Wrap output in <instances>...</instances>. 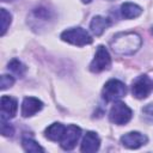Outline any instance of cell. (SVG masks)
Instances as JSON below:
<instances>
[{"mask_svg":"<svg viewBox=\"0 0 153 153\" xmlns=\"http://www.w3.org/2000/svg\"><path fill=\"white\" fill-rule=\"evenodd\" d=\"M61 39L78 47H84L87 44L92 43V37L91 35L82 27H71L65 30L61 33Z\"/></svg>","mask_w":153,"mask_h":153,"instance_id":"cell-2","label":"cell"},{"mask_svg":"<svg viewBox=\"0 0 153 153\" xmlns=\"http://www.w3.org/2000/svg\"><path fill=\"white\" fill-rule=\"evenodd\" d=\"M0 108H1V118L10 120L16 116L18 110V104L14 98L10 96H2L0 100Z\"/></svg>","mask_w":153,"mask_h":153,"instance_id":"cell-10","label":"cell"},{"mask_svg":"<svg viewBox=\"0 0 153 153\" xmlns=\"http://www.w3.org/2000/svg\"><path fill=\"white\" fill-rule=\"evenodd\" d=\"M141 44H142L141 36L134 31L118 32L112 37L110 42V47L112 51L118 55H133L139 50Z\"/></svg>","mask_w":153,"mask_h":153,"instance_id":"cell-1","label":"cell"},{"mask_svg":"<svg viewBox=\"0 0 153 153\" xmlns=\"http://www.w3.org/2000/svg\"><path fill=\"white\" fill-rule=\"evenodd\" d=\"M147 141H148L147 136L139 133V131H130V133L124 134L121 137L122 145L127 148H130V149H136V148L146 145Z\"/></svg>","mask_w":153,"mask_h":153,"instance_id":"cell-9","label":"cell"},{"mask_svg":"<svg viewBox=\"0 0 153 153\" xmlns=\"http://www.w3.org/2000/svg\"><path fill=\"white\" fill-rule=\"evenodd\" d=\"M121 13L126 19H134L142 13V8L136 4L124 2L121 5Z\"/></svg>","mask_w":153,"mask_h":153,"instance_id":"cell-15","label":"cell"},{"mask_svg":"<svg viewBox=\"0 0 153 153\" xmlns=\"http://www.w3.org/2000/svg\"><path fill=\"white\" fill-rule=\"evenodd\" d=\"M126 93H127L126 85L117 79H111V80L106 81L103 87V91H102V96L105 102L118 100L122 97H124Z\"/></svg>","mask_w":153,"mask_h":153,"instance_id":"cell-3","label":"cell"},{"mask_svg":"<svg viewBox=\"0 0 153 153\" xmlns=\"http://www.w3.org/2000/svg\"><path fill=\"white\" fill-rule=\"evenodd\" d=\"M110 25H111V22L109 18H105L102 16H96V17H93V19L90 23V29L93 35L100 36Z\"/></svg>","mask_w":153,"mask_h":153,"instance_id":"cell-13","label":"cell"},{"mask_svg":"<svg viewBox=\"0 0 153 153\" xmlns=\"http://www.w3.org/2000/svg\"><path fill=\"white\" fill-rule=\"evenodd\" d=\"M0 12H1V33H0V35L4 36V35L6 33V31H7V29H8L10 24H11V22H12V16H11V13H10L8 11H6L5 8H1Z\"/></svg>","mask_w":153,"mask_h":153,"instance_id":"cell-18","label":"cell"},{"mask_svg":"<svg viewBox=\"0 0 153 153\" xmlns=\"http://www.w3.org/2000/svg\"><path fill=\"white\" fill-rule=\"evenodd\" d=\"M8 71H11L13 74H16V75H18V76H23L24 74H25V72H26V66L23 63V62H20L19 60H17V59H13V60H11L10 62H8Z\"/></svg>","mask_w":153,"mask_h":153,"instance_id":"cell-16","label":"cell"},{"mask_svg":"<svg viewBox=\"0 0 153 153\" xmlns=\"http://www.w3.org/2000/svg\"><path fill=\"white\" fill-rule=\"evenodd\" d=\"M2 1H13V0H2Z\"/></svg>","mask_w":153,"mask_h":153,"instance_id":"cell-22","label":"cell"},{"mask_svg":"<svg viewBox=\"0 0 153 153\" xmlns=\"http://www.w3.org/2000/svg\"><path fill=\"white\" fill-rule=\"evenodd\" d=\"M53 19V12L48 10L47 7H36L32 10L27 23H30L32 29H41L49 24V22Z\"/></svg>","mask_w":153,"mask_h":153,"instance_id":"cell-7","label":"cell"},{"mask_svg":"<svg viewBox=\"0 0 153 153\" xmlns=\"http://www.w3.org/2000/svg\"><path fill=\"white\" fill-rule=\"evenodd\" d=\"M13 133H14V129L11 124L7 123V120L1 118V134L4 136H12Z\"/></svg>","mask_w":153,"mask_h":153,"instance_id":"cell-19","label":"cell"},{"mask_svg":"<svg viewBox=\"0 0 153 153\" xmlns=\"http://www.w3.org/2000/svg\"><path fill=\"white\" fill-rule=\"evenodd\" d=\"M153 88V82L149 79L148 75H139L137 78L134 79L131 84V93L135 98L137 99H145L152 91Z\"/></svg>","mask_w":153,"mask_h":153,"instance_id":"cell-6","label":"cell"},{"mask_svg":"<svg viewBox=\"0 0 153 153\" xmlns=\"http://www.w3.org/2000/svg\"><path fill=\"white\" fill-rule=\"evenodd\" d=\"M80 136H81V129L75 124H69L66 127V130L60 140V146L65 151H71L76 146Z\"/></svg>","mask_w":153,"mask_h":153,"instance_id":"cell-8","label":"cell"},{"mask_svg":"<svg viewBox=\"0 0 153 153\" xmlns=\"http://www.w3.org/2000/svg\"><path fill=\"white\" fill-rule=\"evenodd\" d=\"M66 130V127L59 122H55V123H51L50 126L47 127L45 131H44V135L48 140L50 141H54V142H60L63 133Z\"/></svg>","mask_w":153,"mask_h":153,"instance_id":"cell-14","label":"cell"},{"mask_svg":"<svg viewBox=\"0 0 153 153\" xmlns=\"http://www.w3.org/2000/svg\"><path fill=\"white\" fill-rule=\"evenodd\" d=\"M111 66V57L109 51L104 45H99L97 48L96 55L90 63V71L93 73H99L105 69H109Z\"/></svg>","mask_w":153,"mask_h":153,"instance_id":"cell-5","label":"cell"},{"mask_svg":"<svg viewBox=\"0 0 153 153\" xmlns=\"http://www.w3.org/2000/svg\"><path fill=\"white\" fill-rule=\"evenodd\" d=\"M81 1H82L84 4H88V2H91L92 0H81Z\"/></svg>","mask_w":153,"mask_h":153,"instance_id":"cell-21","label":"cell"},{"mask_svg":"<svg viewBox=\"0 0 153 153\" xmlns=\"http://www.w3.org/2000/svg\"><path fill=\"white\" fill-rule=\"evenodd\" d=\"M22 146L24 148L25 152H30V153H38V152H44L43 147H41L35 140L29 139V137H24L22 140Z\"/></svg>","mask_w":153,"mask_h":153,"instance_id":"cell-17","label":"cell"},{"mask_svg":"<svg viewBox=\"0 0 153 153\" xmlns=\"http://www.w3.org/2000/svg\"><path fill=\"white\" fill-rule=\"evenodd\" d=\"M131 116H133V112H131L130 108L127 104H124L123 102H115L109 112L110 121L118 126L128 123L130 121Z\"/></svg>","mask_w":153,"mask_h":153,"instance_id":"cell-4","label":"cell"},{"mask_svg":"<svg viewBox=\"0 0 153 153\" xmlns=\"http://www.w3.org/2000/svg\"><path fill=\"white\" fill-rule=\"evenodd\" d=\"M13 84H14V78L12 75H7V74L1 75V90H6L11 87Z\"/></svg>","mask_w":153,"mask_h":153,"instance_id":"cell-20","label":"cell"},{"mask_svg":"<svg viewBox=\"0 0 153 153\" xmlns=\"http://www.w3.org/2000/svg\"><path fill=\"white\" fill-rule=\"evenodd\" d=\"M43 108V103L36 97H25L22 103V115L23 117H31Z\"/></svg>","mask_w":153,"mask_h":153,"instance_id":"cell-11","label":"cell"},{"mask_svg":"<svg viewBox=\"0 0 153 153\" xmlns=\"http://www.w3.org/2000/svg\"><path fill=\"white\" fill-rule=\"evenodd\" d=\"M152 33H153V27H152Z\"/></svg>","mask_w":153,"mask_h":153,"instance_id":"cell-23","label":"cell"},{"mask_svg":"<svg viewBox=\"0 0 153 153\" xmlns=\"http://www.w3.org/2000/svg\"><path fill=\"white\" fill-rule=\"evenodd\" d=\"M100 146V139L94 131H87L81 141L80 151L85 153H92L99 149Z\"/></svg>","mask_w":153,"mask_h":153,"instance_id":"cell-12","label":"cell"}]
</instances>
